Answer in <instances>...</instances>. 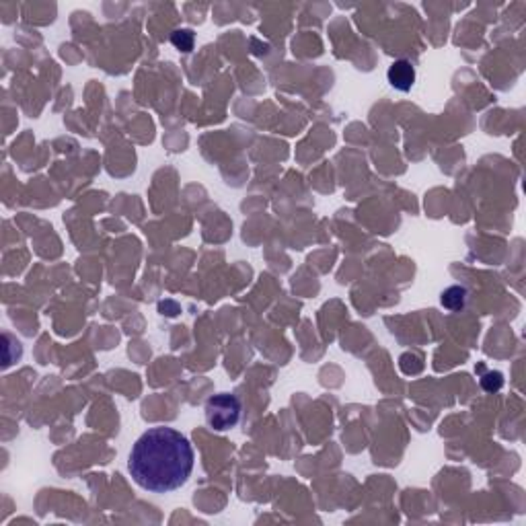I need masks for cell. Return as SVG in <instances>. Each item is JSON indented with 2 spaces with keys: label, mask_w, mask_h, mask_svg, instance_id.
Masks as SVG:
<instances>
[{
  "label": "cell",
  "mask_w": 526,
  "mask_h": 526,
  "mask_svg": "<svg viewBox=\"0 0 526 526\" xmlns=\"http://www.w3.org/2000/svg\"><path fill=\"white\" fill-rule=\"evenodd\" d=\"M193 448L173 428H153L140 436L130 453L128 469L142 489L167 494L187 483L193 471Z\"/></svg>",
  "instance_id": "cell-1"
},
{
  "label": "cell",
  "mask_w": 526,
  "mask_h": 526,
  "mask_svg": "<svg viewBox=\"0 0 526 526\" xmlns=\"http://www.w3.org/2000/svg\"><path fill=\"white\" fill-rule=\"evenodd\" d=\"M193 42H196V35L191 29H177L171 33V44L177 47L179 52H191L193 49Z\"/></svg>",
  "instance_id": "cell-5"
},
{
  "label": "cell",
  "mask_w": 526,
  "mask_h": 526,
  "mask_svg": "<svg viewBox=\"0 0 526 526\" xmlns=\"http://www.w3.org/2000/svg\"><path fill=\"white\" fill-rule=\"evenodd\" d=\"M241 419V401L237 395L220 393L210 397L206 403V422L216 432L230 430Z\"/></svg>",
  "instance_id": "cell-2"
},
{
  "label": "cell",
  "mask_w": 526,
  "mask_h": 526,
  "mask_svg": "<svg viewBox=\"0 0 526 526\" xmlns=\"http://www.w3.org/2000/svg\"><path fill=\"white\" fill-rule=\"evenodd\" d=\"M387 78L393 89L401 92L412 91L415 85V66L410 60H395L387 70Z\"/></svg>",
  "instance_id": "cell-3"
},
{
  "label": "cell",
  "mask_w": 526,
  "mask_h": 526,
  "mask_svg": "<svg viewBox=\"0 0 526 526\" xmlns=\"http://www.w3.org/2000/svg\"><path fill=\"white\" fill-rule=\"evenodd\" d=\"M442 306H446L448 311H460L467 302V290L460 286H450L442 292Z\"/></svg>",
  "instance_id": "cell-4"
},
{
  "label": "cell",
  "mask_w": 526,
  "mask_h": 526,
  "mask_svg": "<svg viewBox=\"0 0 526 526\" xmlns=\"http://www.w3.org/2000/svg\"><path fill=\"white\" fill-rule=\"evenodd\" d=\"M481 387L487 390V393H496L503 387V374L502 372H487L483 378H481Z\"/></svg>",
  "instance_id": "cell-6"
}]
</instances>
